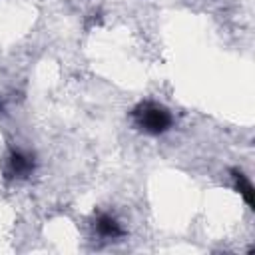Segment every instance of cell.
<instances>
[{
    "label": "cell",
    "mask_w": 255,
    "mask_h": 255,
    "mask_svg": "<svg viewBox=\"0 0 255 255\" xmlns=\"http://www.w3.org/2000/svg\"><path fill=\"white\" fill-rule=\"evenodd\" d=\"M129 118L137 131L151 137L163 135L173 128L171 110L155 100H141L139 104H135L129 112Z\"/></svg>",
    "instance_id": "6da1fadb"
},
{
    "label": "cell",
    "mask_w": 255,
    "mask_h": 255,
    "mask_svg": "<svg viewBox=\"0 0 255 255\" xmlns=\"http://www.w3.org/2000/svg\"><path fill=\"white\" fill-rule=\"evenodd\" d=\"M36 169V159L32 153L24 151V149H16L12 147L6 155V163H4V173L12 179H26L34 173Z\"/></svg>",
    "instance_id": "7a4b0ae2"
},
{
    "label": "cell",
    "mask_w": 255,
    "mask_h": 255,
    "mask_svg": "<svg viewBox=\"0 0 255 255\" xmlns=\"http://www.w3.org/2000/svg\"><path fill=\"white\" fill-rule=\"evenodd\" d=\"M92 227H94V233L98 237L108 239V241H114V239H120V237L126 235V229L122 227V223L118 221V217L112 215V213H106V211H102V213H98L94 217Z\"/></svg>",
    "instance_id": "3957f363"
},
{
    "label": "cell",
    "mask_w": 255,
    "mask_h": 255,
    "mask_svg": "<svg viewBox=\"0 0 255 255\" xmlns=\"http://www.w3.org/2000/svg\"><path fill=\"white\" fill-rule=\"evenodd\" d=\"M231 179H233L235 191L243 197V201L247 203V207L249 209H255V189H253L251 179L241 169H231Z\"/></svg>",
    "instance_id": "277c9868"
}]
</instances>
